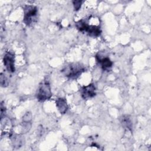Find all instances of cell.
<instances>
[{"label": "cell", "mask_w": 151, "mask_h": 151, "mask_svg": "<svg viewBox=\"0 0 151 151\" xmlns=\"http://www.w3.org/2000/svg\"><path fill=\"white\" fill-rule=\"evenodd\" d=\"M81 97L84 100H87L94 97L96 95V88L94 84L91 83L87 86H84L80 89Z\"/></svg>", "instance_id": "4"}, {"label": "cell", "mask_w": 151, "mask_h": 151, "mask_svg": "<svg viewBox=\"0 0 151 151\" xmlns=\"http://www.w3.org/2000/svg\"><path fill=\"white\" fill-rule=\"evenodd\" d=\"M84 71L85 67L80 63L69 64L61 70L62 73L65 77L71 79L78 78Z\"/></svg>", "instance_id": "1"}, {"label": "cell", "mask_w": 151, "mask_h": 151, "mask_svg": "<svg viewBox=\"0 0 151 151\" xmlns=\"http://www.w3.org/2000/svg\"><path fill=\"white\" fill-rule=\"evenodd\" d=\"M3 63L6 70L9 73L15 72V55L14 53L9 51L6 52L3 58Z\"/></svg>", "instance_id": "5"}, {"label": "cell", "mask_w": 151, "mask_h": 151, "mask_svg": "<svg viewBox=\"0 0 151 151\" xmlns=\"http://www.w3.org/2000/svg\"><path fill=\"white\" fill-rule=\"evenodd\" d=\"M0 116H1V119L2 120L4 117H5V115L6 114V108L5 107V105L4 104L3 102L1 103V107H0Z\"/></svg>", "instance_id": "14"}, {"label": "cell", "mask_w": 151, "mask_h": 151, "mask_svg": "<svg viewBox=\"0 0 151 151\" xmlns=\"http://www.w3.org/2000/svg\"><path fill=\"white\" fill-rule=\"evenodd\" d=\"M38 9L34 5H25L24 7L23 22L27 26H31L37 20Z\"/></svg>", "instance_id": "2"}, {"label": "cell", "mask_w": 151, "mask_h": 151, "mask_svg": "<svg viewBox=\"0 0 151 151\" xmlns=\"http://www.w3.org/2000/svg\"><path fill=\"white\" fill-rule=\"evenodd\" d=\"M55 104L58 110L62 114H65L68 109V106L67 100L65 98H63V97L58 98L55 101Z\"/></svg>", "instance_id": "8"}, {"label": "cell", "mask_w": 151, "mask_h": 151, "mask_svg": "<svg viewBox=\"0 0 151 151\" xmlns=\"http://www.w3.org/2000/svg\"><path fill=\"white\" fill-rule=\"evenodd\" d=\"M83 1H77V0H74L73 1V6H74V9L75 11H78L82 5Z\"/></svg>", "instance_id": "13"}, {"label": "cell", "mask_w": 151, "mask_h": 151, "mask_svg": "<svg viewBox=\"0 0 151 151\" xmlns=\"http://www.w3.org/2000/svg\"><path fill=\"white\" fill-rule=\"evenodd\" d=\"M120 122L122 126L129 131L132 132L133 129V123L130 116L125 114L120 117Z\"/></svg>", "instance_id": "9"}, {"label": "cell", "mask_w": 151, "mask_h": 151, "mask_svg": "<svg viewBox=\"0 0 151 151\" xmlns=\"http://www.w3.org/2000/svg\"><path fill=\"white\" fill-rule=\"evenodd\" d=\"M83 32H86L90 37H97L100 35L101 31L99 26L94 25H88L87 24Z\"/></svg>", "instance_id": "7"}, {"label": "cell", "mask_w": 151, "mask_h": 151, "mask_svg": "<svg viewBox=\"0 0 151 151\" xmlns=\"http://www.w3.org/2000/svg\"><path fill=\"white\" fill-rule=\"evenodd\" d=\"M36 96L37 100L41 102L48 100L51 97L52 92L51 86L48 81H44L40 84Z\"/></svg>", "instance_id": "3"}, {"label": "cell", "mask_w": 151, "mask_h": 151, "mask_svg": "<svg viewBox=\"0 0 151 151\" xmlns=\"http://www.w3.org/2000/svg\"><path fill=\"white\" fill-rule=\"evenodd\" d=\"M96 59L97 63L101 65V67L103 70L108 71L113 65V62L107 57L103 56L99 54H97L96 55Z\"/></svg>", "instance_id": "6"}, {"label": "cell", "mask_w": 151, "mask_h": 151, "mask_svg": "<svg viewBox=\"0 0 151 151\" xmlns=\"http://www.w3.org/2000/svg\"><path fill=\"white\" fill-rule=\"evenodd\" d=\"M12 143L14 147H19L22 145V140L20 135H14L12 137Z\"/></svg>", "instance_id": "10"}, {"label": "cell", "mask_w": 151, "mask_h": 151, "mask_svg": "<svg viewBox=\"0 0 151 151\" xmlns=\"http://www.w3.org/2000/svg\"><path fill=\"white\" fill-rule=\"evenodd\" d=\"M0 84H1V86L3 87H7L9 84L7 77L3 73H1L0 74Z\"/></svg>", "instance_id": "11"}, {"label": "cell", "mask_w": 151, "mask_h": 151, "mask_svg": "<svg viewBox=\"0 0 151 151\" xmlns=\"http://www.w3.org/2000/svg\"><path fill=\"white\" fill-rule=\"evenodd\" d=\"M32 118V113L30 111L26 112L22 117V121L24 122H31Z\"/></svg>", "instance_id": "12"}]
</instances>
